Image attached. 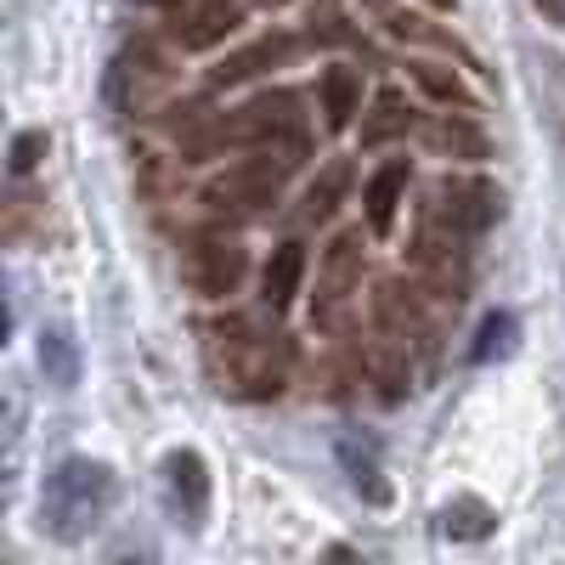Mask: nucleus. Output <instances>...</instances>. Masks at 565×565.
I'll list each match as a JSON object with an SVG mask.
<instances>
[{
	"label": "nucleus",
	"instance_id": "nucleus-15",
	"mask_svg": "<svg viewBox=\"0 0 565 565\" xmlns=\"http://www.w3.org/2000/svg\"><path fill=\"white\" fill-rule=\"evenodd\" d=\"M351 181H356V170H351V159H328L317 175H311V186H306V199H300V215L311 221V226H328L340 215V204L351 199Z\"/></svg>",
	"mask_w": 565,
	"mask_h": 565
},
{
	"label": "nucleus",
	"instance_id": "nucleus-19",
	"mask_svg": "<svg viewBox=\"0 0 565 565\" xmlns=\"http://www.w3.org/2000/svg\"><path fill=\"white\" fill-rule=\"evenodd\" d=\"M40 373L52 391H74L79 385V351L63 328H40Z\"/></svg>",
	"mask_w": 565,
	"mask_h": 565
},
{
	"label": "nucleus",
	"instance_id": "nucleus-11",
	"mask_svg": "<svg viewBox=\"0 0 565 565\" xmlns=\"http://www.w3.org/2000/svg\"><path fill=\"white\" fill-rule=\"evenodd\" d=\"M295 57V34H282V29H266V34H255L249 45H238V52H226L215 68H210V85L215 90H232V85H249V79H260V74H271V68H282Z\"/></svg>",
	"mask_w": 565,
	"mask_h": 565
},
{
	"label": "nucleus",
	"instance_id": "nucleus-5",
	"mask_svg": "<svg viewBox=\"0 0 565 565\" xmlns=\"http://www.w3.org/2000/svg\"><path fill=\"white\" fill-rule=\"evenodd\" d=\"M244 277H249V249L238 238H226V232H204L181 255V282L199 300H232L244 289Z\"/></svg>",
	"mask_w": 565,
	"mask_h": 565
},
{
	"label": "nucleus",
	"instance_id": "nucleus-3",
	"mask_svg": "<svg viewBox=\"0 0 565 565\" xmlns=\"http://www.w3.org/2000/svg\"><path fill=\"white\" fill-rule=\"evenodd\" d=\"M289 175H295V159H282V153L260 148V159H238V164H226V170L204 186V204H210L215 215H238V221L266 215V210L282 199Z\"/></svg>",
	"mask_w": 565,
	"mask_h": 565
},
{
	"label": "nucleus",
	"instance_id": "nucleus-9",
	"mask_svg": "<svg viewBox=\"0 0 565 565\" xmlns=\"http://www.w3.org/2000/svg\"><path fill=\"white\" fill-rule=\"evenodd\" d=\"M164 503L181 526H204L210 521V463L193 452V447H181L164 458Z\"/></svg>",
	"mask_w": 565,
	"mask_h": 565
},
{
	"label": "nucleus",
	"instance_id": "nucleus-7",
	"mask_svg": "<svg viewBox=\"0 0 565 565\" xmlns=\"http://www.w3.org/2000/svg\"><path fill=\"white\" fill-rule=\"evenodd\" d=\"M164 85H170V63L153 52L148 40H136V45H125V52L114 57V68H108V103L119 114H136V108H148Z\"/></svg>",
	"mask_w": 565,
	"mask_h": 565
},
{
	"label": "nucleus",
	"instance_id": "nucleus-1",
	"mask_svg": "<svg viewBox=\"0 0 565 565\" xmlns=\"http://www.w3.org/2000/svg\"><path fill=\"white\" fill-rule=\"evenodd\" d=\"M114 469L97 458H63L40 487V532L57 543H85L114 509Z\"/></svg>",
	"mask_w": 565,
	"mask_h": 565
},
{
	"label": "nucleus",
	"instance_id": "nucleus-28",
	"mask_svg": "<svg viewBox=\"0 0 565 565\" xmlns=\"http://www.w3.org/2000/svg\"><path fill=\"white\" fill-rule=\"evenodd\" d=\"M430 7H436V12H452V7H458V0H430Z\"/></svg>",
	"mask_w": 565,
	"mask_h": 565
},
{
	"label": "nucleus",
	"instance_id": "nucleus-23",
	"mask_svg": "<svg viewBox=\"0 0 565 565\" xmlns=\"http://www.w3.org/2000/svg\"><path fill=\"white\" fill-rule=\"evenodd\" d=\"M306 40L322 45V52H334V45H351L356 29L345 23V7L340 0H311V12H306Z\"/></svg>",
	"mask_w": 565,
	"mask_h": 565
},
{
	"label": "nucleus",
	"instance_id": "nucleus-21",
	"mask_svg": "<svg viewBox=\"0 0 565 565\" xmlns=\"http://www.w3.org/2000/svg\"><path fill=\"white\" fill-rule=\"evenodd\" d=\"M514 340H521V322H514V311H487L481 328H476V345H469V362H498L514 351Z\"/></svg>",
	"mask_w": 565,
	"mask_h": 565
},
{
	"label": "nucleus",
	"instance_id": "nucleus-29",
	"mask_svg": "<svg viewBox=\"0 0 565 565\" xmlns=\"http://www.w3.org/2000/svg\"><path fill=\"white\" fill-rule=\"evenodd\" d=\"M255 7H271L277 12V7H289V0H255Z\"/></svg>",
	"mask_w": 565,
	"mask_h": 565
},
{
	"label": "nucleus",
	"instance_id": "nucleus-6",
	"mask_svg": "<svg viewBox=\"0 0 565 565\" xmlns=\"http://www.w3.org/2000/svg\"><path fill=\"white\" fill-rule=\"evenodd\" d=\"M356 282H362V232H340L334 244L322 249L317 260V295H311V322L328 328L356 295Z\"/></svg>",
	"mask_w": 565,
	"mask_h": 565
},
{
	"label": "nucleus",
	"instance_id": "nucleus-14",
	"mask_svg": "<svg viewBox=\"0 0 565 565\" xmlns=\"http://www.w3.org/2000/svg\"><path fill=\"white\" fill-rule=\"evenodd\" d=\"M317 108H322L328 130H351L362 114V74L351 63H328L317 74Z\"/></svg>",
	"mask_w": 565,
	"mask_h": 565
},
{
	"label": "nucleus",
	"instance_id": "nucleus-16",
	"mask_svg": "<svg viewBox=\"0 0 565 565\" xmlns=\"http://www.w3.org/2000/svg\"><path fill=\"white\" fill-rule=\"evenodd\" d=\"M407 130H413V103L402 97L396 85L373 90V103L362 114V148H391V141L407 136Z\"/></svg>",
	"mask_w": 565,
	"mask_h": 565
},
{
	"label": "nucleus",
	"instance_id": "nucleus-17",
	"mask_svg": "<svg viewBox=\"0 0 565 565\" xmlns=\"http://www.w3.org/2000/svg\"><path fill=\"white\" fill-rule=\"evenodd\" d=\"M436 532L452 537V543H487V537L498 532V509L481 503V498H452V503H441V514H436Z\"/></svg>",
	"mask_w": 565,
	"mask_h": 565
},
{
	"label": "nucleus",
	"instance_id": "nucleus-24",
	"mask_svg": "<svg viewBox=\"0 0 565 565\" xmlns=\"http://www.w3.org/2000/svg\"><path fill=\"white\" fill-rule=\"evenodd\" d=\"M362 7L380 18V29L391 34V40H430V29H424V18L418 12H407L402 0H362Z\"/></svg>",
	"mask_w": 565,
	"mask_h": 565
},
{
	"label": "nucleus",
	"instance_id": "nucleus-25",
	"mask_svg": "<svg viewBox=\"0 0 565 565\" xmlns=\"http://www.w3.org/2000/svg\"><path fill=\"white\" fill-rule=\"evenodd\" d=\"M52 153V136L45 130H18L12 136V153H7V164H12V175L23 181V175H34L40 170V159Z\"/></svg>",
	"mask_w": 565,
	"mask_h": 565
},
{
	"label": "nucleus",
	"instance_id": "nucleus-20",
	"mask_svg": "<svg viewBox=\"0 0 565 565\" xmlns=\"http://www.w3.org/2000/svg\"><path fill=\"white\" fill-rule=\"evenodd\" d=\"M436 141H441V153H452V159H469V164L487 159V130L476 125V114H469V108L447 114V119L436 125Z\"/></svg>",
	"mask_w": 565,
	"mask_h": 565
},
{
	"label": "nucleus",
	"instance_id": "nucleus-13",
	"mask_svg": "<svg viewBox=\"0 0 565 565\" xmlns=\"http://www.w3.org/2000/svg\"><path fill=\"white\" fill-rule=\"evenodd\" d=\"M300 289H306V244L289 238V244L271 249V260H266V271H260V306H266L271 317H282V311L300 300Z\"/></svg>",
	"mask_w": 565,
	"mask_h": 565
},
{
	"label": "nucleus",
	"instance_id": "nucleus-4",
	"mask_svg": "<svg viewBox=\"0 0 565 565\" xmlns=\"http://www.w3.org/2000/svg\"><path fill=\"white\" fill-rule=\"evenodd\" d=\"M232 130H238V148H271L282 159H306V114L295 90H260L249 97L238 114H232Z\"/></svg>",
	"mask_w": 565,
	"mask_h": 565
},
{
	"label": "nucleus",
	"instance_id": "nucleus-22",
	"mask_svg": "<svg viewBox=\"0 0 565 565\" xmlns=\"http://www.w3.org/2000/svg\"><path fill=\"white\" fill-rule=\"evenodd\" d=\"M407 74H413V85H418L430 103H441V108H476V97H469L463 79H458L447 63H413Z\"/></svg>",
	"mask_w": 565,
	"mask_h": 565
},
{
	"label": "nucleus",
	"instance_id": "nucleus-2",
	"mask_svg": "<svg viewBox=\"0 0 565 565\" xmlns=\"http://www.w3.org/2000/svg\"><path fill=\"white\" fill-rule=\"evenodd\" d=\"M210 367H215L221 391L244 396V402H271L282 391V380H289V351L255 334V322L226 317L210 328Z\"/></svg>",
	"mask_w": 565,
	"mask_h": 565
},
{
	"label": "nucleus",
	"instance_id": "nucleus-8",
	"mask_svg": "<svg viewBox=\"0 0 565 565\" xmlns=\"http://www.w3.org/2000/svg\"><path fill=\"white\" fill-rule=\"evenodd\" d=\"M164 18H170V40L181 52H215V45L244 23L238 0H175Z\"/></svg>",
	"mask_w": 565,
	"mask_h": 565
},
{
	"label": "nucleus",
	"instance_id": "nucleus-27",
	"mask_svg": "<svg viewBox=\"0 0 565 565\" xmlns=\"http://www.w3.org/2000/svg\"><path fill=\"white\" fill-rule=\"evenodd\" d=\"M136 7H153V12H170V7H175V0H136Z\"/></svg>",
	"mask_w": 565,
	"mask_h": 565
},
{
	"label": "nucleus",
	"instance_id": "nucleus-10",
	"mask_svg": "<svg viewBox=\"0 0 565 565\" xmlns=\"http://www.w3.org/2000/svg\"><path fill=\"white\" fill-rule=\"evenodd\" d=\"M436 199H441V215L452 221V232H463V238H476V232H487L503 215V193L487 175H447Z\"/></svg>",
	"mask_w": 565,
	"mask_h": 565
},
{
	"label": "nucleus",
	"instance_id": "nucleus-18",
	"mask_svg": "<svg viewBox=\"0 0 565 565\" xmlns=\"http://www.w3.org/2000/svg\"><path fill=\"white\" fill-rule=\"evenodd\" d=\"M340 463L351 487L367 498V503H391V487H385V469H380V447H373L367 436H345L340 441Z\"/></svg>",
	"mask_w": 565,
	"mask_h": 565
},
{
	"label": "nucleus",
	"instance_id": "nucleus-12",
	"mask_svg": "<svg viewBox=\"0 0 565 565\" xmlns=\"http://www.w3.org/2000/svg\"><path fill=\"white\" fill-rule=\"evenodd\" d=\"M407 181H413L407 159H385L380 170L362 181V221H367L373 238H391V232H396V215L407 204Z\"/></svg>",
	"mask_w": 565,
	"mask_h": 565
},
{
	"label": "nucleus",
	"instance_id": "nucleus-26",
	"mask_svg": "<svg viewBox=\"0 0 565 565\" xmlns=\"http://www.w3.org/2000/svg\"><path fill=\"white\" fill-rule=\"evenodd\" d=\"M537 7H543V12H548V18L565 29V0H537Z\"/></svg>",
	"mask_w": 565,
	"mask_h": 565
}]
</instances>
